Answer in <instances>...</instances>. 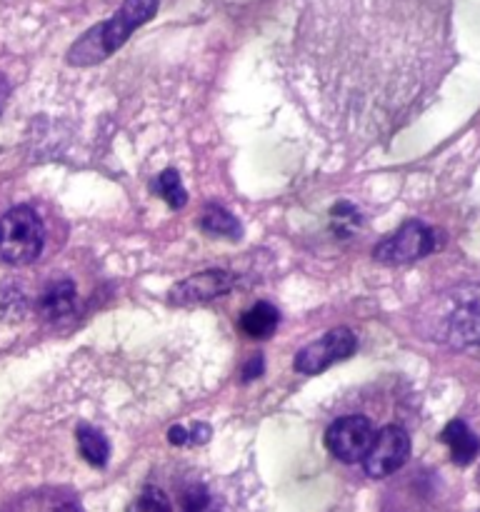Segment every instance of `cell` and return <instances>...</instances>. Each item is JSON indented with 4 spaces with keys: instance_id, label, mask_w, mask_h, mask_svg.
Listing matches in <instances>:
<instances>
[{
    "instance_id": "1",
    "label": "cell",
    "mask_w": 480,
    "mask_h": 512,
    "mask_svg": "<svg viewBox=\"0 0 480 512\" xmlns=\"http://www.w3.org/2000/svg\"><path fill=\"white\" fill-rule=\"evenodd\" d=\"M425 330L433 340L453 348L480 345V283L460 285L433 300L423 315Z\"/></svg>"
},
{
    "instance_id": "2",
    "label": "cell",
    "mask_w": 480,
    "mask_h": 512,
    "mask_svg": "<svg viewBox=\"0 0 480 512\" xmlns=\"http://www.w3.org/2000/svg\"><path fill=\"white\" fill-rule=\"evenodd\" d=\"M155 10H158V0H125L123 8L113 18L95 25L70 48L68 63L93 65L98 60H105L135 33V28L148 23Z\"/></svg>"
},
{
    "instance_id": "3",
    "label": "cell",
    "mask_w": 480,
    "mask_h": 512,
    "mask_svg": "<svg viewBox=\"0 0 480 512\" xmlns=\"http://www.w3.org/2000/svg\"><path fill=\"white\" fill-rule=\"evenodd\" d=\"M43 250V223L28 205L0 218V255L10 265H30Z\"/></svg>"
},
{
    "instance_id": "4",
    "label": "cell",
    "mask_w": 480,
    "mask_h": 512,
    "mask_svg": "<svg viewBox=\"0 0 480 512\" xmlns=\"http://www.w3.org/2000/svg\"><path fill=\"white\" fill-rule=\"evenodd\" d=\"M435 250V233L420 220H408L390 238L373 250V258L383 265H408Z\"/></svg>"
},
{
    "instance_id": "5",
    "label": "cell",
    "mask_w": 480,
    "mask_h": 512,
    "mask_svg": "<svg viewBox=\"0 0 480 512\" xmlns=\"http://www.w3.org/2000/svg\"><path fill=\"white\" fill-rule=\"evenodd\" d=\"M358 350V338L348 328H335L295 355L293 368L303 375H318L333 363L348 360Z\"/></svg>"
},
{
    "instance_id": "6",
    "label": "cell",
    "mask_w": 480,
    "mask_h": 512,
    "mask_svg": "<svg viewBox=\"0 0 480 512\" xmlns=\"http://www.w3.org/2000/svg\"><path fill=\"white\" fill-rule=\"evenodd\" d=\"M410 458V438L398 425H385L380 433H375L368 453L363 458V470L370 478L380 480L393 475Z\"/></svg>"
},
{
    "instance_id": "7",
    "label": "cell",
    "mask_w": 480,
    "mask_h": 512,
    "mask_svg": "<svg viewBox=\"0 0 480 512\" xmlns=\"http://www.w3.org/2000/svg\"><path fill=\"white\" fill-rule=\"evenodd\" d=\"M375 438V430L368 418L363 415H345V418L335 420L325 433V445L333 453V458L343 460V463H358L365 458L370 443Z\"/></svg>"
},
{
    "instance_id": "8",
    "label": "cell",
    "mask_w": 480,
    "mask_h": 512,
    "mask_svg": "<svg viewBox=\"0 0 480 512\" xmlns=\"http://www.w3.org/2000/svg\"><path fill=\"white\" fill-rule=\"evenodd\" d=\"M235 288V275L228 270H205L185 278L183 283L173 285L170 290V303L173 305H198L210 303L220 295L230 293Z\"/></svg>"
},
{
    "instance_id": "9",
    "label": "cell",
    "mask_w": 480,
    "mask_h": 512,
    "mask_svg": "<svg viewBox=\"0 0 480 512\" xmlns=\"http://www.w3.org/2000/svg\"><path fill=\"white\" fill-rule=\"evenodd\" d=\"M440 440L450 448V458L455 465H470L480 453V438L463 420H450L440 433Z\"/></svg>"
},
{
    "instance_id": "10",
    "label": "cell",
    "mask_w": 480,
    "mask_h": 512,
    "mask_svg": "<svg viewBox=\"0 0 480 512\" xmlns=\"http://www.w3.org/2000/svg\"><path fill=\"white\" fill-rule=\"evenodd\" d=\"M40 313L48 320H60L73 313L75 308V285L70 280H55L43 290L38 303Z\"/></svg>"
},
{
    "instance_id": "11",
    "label": "cell",
    "mask_w": 480,
    "mask_h": 512,
    "mask_svg": "<svg viewBox=\"0 0 480 512\" xmlns=\"http://www.w3.org/2000/svg\"><path fill=\"white\" fill-rule=\"evenodd\" d=\"M280 323V313L270 303H255L248 313L240 318V330L250 340H265L275 333Z\"/></svg>"
},
{
    "instance_id": "12",
    "label": "cell",
    "mask_w": 480,
    "mask_h": 512,
    "mask_svg": "<svg viewBox=\"0 0 480 512\" xmlns=\"http://www.w3.org/2000/svg\"><path fill=\"white\" fill-rule=\"evenodd\" d=\"M75 435H78V450L85 463H90L93 468H105L110 458V445L105 435L95 430L93 425H80Z\"/></svg>"
},
{
    "instance_id": "13",
    "label": "cell",
    "mask_w": 480,
    "mask_h": 512,
    "mask_svg": "<svg viewBox=\"0 0 480 512\" xmlns=\"http://www.w3.org/2000/svg\"><path fill=\"white\" fill-rule=\"evenodd\" d=\"M200 228L208 235H220V238L238 240L243 235V228H240L238 218L233 213H228L225 208H218V205H208L200 215Z\"/></svg>"
},
{
    "instance_id": "14",
    "label": "cell",
    "mask_w": 480,
    "mask_h": 512,
    "mask_svg": "<svg viewBox=\"0 0 480 512\" xmlns=\"http://www.w3.org/2000/svg\"><path fill=\"white\" fill-rule=\"evenodd\" d=\"M153 190L170 205V208H183L188 203V193H185L183 183H180V175L175 170H163L158 178L153 180Z\"/></svg>"
},
{
    "instance_id": "15",
    "label": "cell",
    "mask_w": 480,
    "mask_h": 512,
    "mask_svg": "<svg viewBox=\"0 0 480 512\" xmlns=\"http://www.w3.org/2000/svg\"><path fill=\"white\" fill-rule=\"evenodd\" d=\"M180 505H183V512H220L218 500H215L203 485H190L183 493Z\"/></svg>"
},
{
    "instance_id": "16",
    "label": "cell",
    "mask_w": 480,
    "mask_h": 512,
    "mask_svg": "<svg viewBox=\"0 0 480 512\" xmlns=\"http://www.w3.org/2000/svg\"><path fill=\"white\" fill-rule=\"evenodd\" d=\"M125 512H173L168 495L160 488H145Z\"/></svg>"
},
{
    "instance_id": "17",
    "label": "cell",
    "mask_w": 480,
    "mask_h": 512,
    "mask_svg": "<svg viewBox=\"0 0 480 512\" xmlns=\"http://www.w3.org/2000/svg\"><path fill=\"white\" fill-rule=\"evenodd\" d=\"M330 218H333V230L338 235H353L360 225V213L350 203L335 205Z\"/></svg>"
},
{
    "instance_id": "18",
    "label": "cell",
    "mask_w": 480,
    "mask_h": 512,
    "mask_svg": "<svg viewBox=\"0 0 480 512\" xmlns=\"http://www.w3.org/2000/svg\"><path fill=\"white\" fill-rule=\"evenodd\" d=\"M263 355H253V360H250L248 365L243 368V380L245 383H250V380L260 378V373H263Z\"/></svg>"
},
{
    "instance_id": "19",
    "label": "cell",
    "mask_w": 480,
    "mask_h": 512,
    "mask_svg": "<svg viewBox=\"0 0 480 512\" xmlns=\"http://www.w3.org/2000/svg\"><path fill=\"white\" fill-rule=\"evenodd\" d=\"M188 435H190V445H203L210 440V428L208 425H193V428H188Z\"/></svg>"
},
{
    "instance_id": "20",
    "label": "cell",
    "mask_w": 480,
    "mask_h": 512,
    "mask_svg": "<svg viewBox=\"0 0 480 512\" xmlns=\"http://www.w3.org/2000/svg\"><path fill=\"white\" fill-rule=\"evenodd\" d=\"M168 440H170V445H190L188 428H180V425H175V428L168 430Z\"/></svg>"
},
{
    "instance_id": "21",
    "label": "cell",
    "mask_w": 480,
    "mask_h": 512,
    "mask_svg": "<svg viewBox=\"0 0 480 512\" xmlns=\"http://www.w3.org/2000/svg\"><path fill=\"white\" fill-rule=\"evenodd\" d=\"M50 512H83V510H80L75 503H63V505H58V508H53Z\"/></svg>"
},
{
    "instance_id": "22",
    "label": "cell",
    "mask_w": 480,
    "mask_h": 512,
    "mask_svg": "<svg viewBox=\"0 0 480 512\" xmlns=\"http://www.w3.org/2000/svg\"><path fill=\"white\" fill-rule=\"evenodd\" d=\"M0 110H3V100H0Z\"/></svg>"
}]
</instances>
